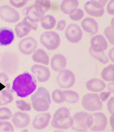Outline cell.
Instances as JSON below:
<instances>
[{"instance_id":"1","label":"cell","mask_w":114,"mask_h":132,"mask_svg":"<svg viewBox=\"0 0 114 132\" xmlns=\"http://www.w3.org/2000/svg\"><path fill=\"white\" fill-rule=\"evenodd\" d=\"M36 87V80L29 73L26 72L14 79L11 90L15 93L19 97L24 98L33 93Z\"/></svg>"},{"instance_id":"2","label":"cell","mask_w":114,"mask_h":132,"mask_svg":"<svg viewBox=\"0 0 114 132\" xmlns=\"http://www.w3.org/2000/svg\"><path fill=\"white\" fill-rule=\"evenodd\" d=\"M31 100L34 109L39 112L48 111L51 103L50 93L43 87L38 88L31 96Z\"/></svg>"},{"instance_id":"3","label":"cell","mask_w":114,"mask_h":132,"mask_svg":"<svg viewBox=\"0 0 114 132\" xmlns=\"http://www.w3.org/2000/svg\"><path fill=\"white\" fill-rule=\"evenodd\" d=\"M73 118L69 110L66 107L58 109L54 114L51 125L54 128L65 130L72 126Z\"/></svg>"},{"instance_id":"4","label":"cell","mask_w":114,"mask_h":132,"mask_svg":"<svg viewBox=\"0 0 114 132\" xmlns=\"http://www.w3.org/2000/svg\"><path fill=\"white\" fill-rule=\"evenodd\" d=\"M19 59L14 53L8 52L4 53L0 61V68L5 72L13 74L18 70Z\"/></svg>"},{"instance_id":"5","label":"cell","mask_w":114,"mask_h":132,"mask_svg":"<svg viewBox=\"0 0 114 132\" xmlns=\"http://www.w3.org/2000/svg\"><path fill=\"white\" fill-rule=\"evenodd\" d=\"M41 43L47 50L53 51L59 47L61 39L59 35L54 31L43 32L40 36Z\"/></svg>"},{"instance_id":"6","label":"cell","mask_w":114,"mask_h":132,"mask_svg":"<svg viewBox=\"0 0 114 132\" xmlns=\"http://www.w3.org/2000/svg\"><path fill=\"white\" fill-rule=\"evenodd\" d=\"M107 123L106 116L102 112L95 113L90 115L88 120V127L93 131H100L105 130Z\"/></svg>"},{"instance_id":"7","label":"cell","mask_w":114,"mask_h":132,"mask_svg":"<svg viewBox=\"0 0 114 132\" xmlns=\"http://www.w3.org/2000/svg\"><path fill=\"white\" fill-rule=\"evenodd\" d=\"M82 105L87 111H96L102 109L103 104L98 94L88 93L83 96Z\"/></svg>"},{"instance_id":"8","label":"cell","mask_w":114,"mask_h":132,"mask_svg":"<svg viewBox=\"0 0 114 132\" xmlns=\"http://www.w3.org/2000/svg\"><path fill=\"white\" fill-rule=\"evenodd\" d=\"M56 81L61 88H70L75 83V76L71 70L68 69H63L59 71L57 76Z\"/></svg>"},{"instance_id":"9","label":"cell","mask_w":114,"mask_h":132,"mask_svg":"<svg viewBox=\"0 0 114 132\" xmlns=\"http://www.w3.org/2000/svg\"><path fill=\"white\" fill-rule=\"evenodd\" d=\"M0 18L6 22L15 23L19 21L20 17L19 12L14 8L4 5L0 7Z\"/></svg>"},{"instance_id":"10","label":"cell","mask_w":114,"mask_h":132,"mask_svg":"<svg viewBox=\"0 0 114 132\" xmlns=\"http://www.w3.org/2000/svg\"><path fill=\"white\" fill-rule=\"evenodd\" d=\"M65 36L70 43H77L82 38L83 32L80 27L75 23L69 24L65 31Z\"/></svg>"},{"instance_id":"11","label":"cell","mask_w":114,"mask_h":132,"mask_svg":"<svg viewBox=\"0 0 114 132\" xmlns=\"http://www.w3.org/2000/svg\"><path fill=\"white\" fill-rule=\"evenodd\" d=\"M90 114L85 112L76 113L73 118L72 129L78 131H84L89 129L88 120Z\"/></svg>"},{"instance_id":"12","label":"cell","mask_w":114,"mask_h":132,"mask_svg":"<svg viewBox=\"0 0 114 132\" xmlns=\"http://www.w3.org/2000/svg\"><path fill=\"white\" fill-rule=\"evenodd\" d=\"M37 47V43L36 39L30 36L22 39L18 45V49L20 52L26 55L33 53Z\"/></svg>"},{"instance_id":"13","label":"cell","mask_w":114,"mask_h":132,"mask_svg":"<svg viewBox=\"0 0 114 132\" xmlns=\"http://www.w3.org/2000/svg\"><path fill=\"white\" fill-rule=\"evenodd\" d=\"M31 71L40 82H46L51 77L50 69L43 65L37 64L34 65L31 67Z\"/></svg>"},{"instance_id":"14","label":"cell","mask_w":114,"mask_h":132,"mask_svg":"<svg viewBox=\"0 0 114 132\" xmlns=\"http://www.w3.org/2000/svg\"><path fill=\"white\" fill-rule=\"evenodd\" d=\"M90 43V47L94 52L104 51L108 48V42L102 35H97L93 37L91 39Z\"/></svg>"},{"instance_id":"15","label":"cell","mask_w":114,"mask_h":132,"mask_svg":"<svg viewBox=\"0 0 114 132\" xmlns=\"http://www.w3.org/2000/svg\"><path fill=\"white\" fill-rule=\"evenodd\" d=\"M51 118L50 113H42L37 114L34 118L32 126L36 130H42L48 126Z\"/></svg>"},{"instance_id":"16","label":"cell","mask_w":114,"mask_h":132,"mask_svg":"<svg viewBox=\"0 0 114 132\" xmlns=\"http://www.w3.org/2000/svg\"><path fill=\"white\" fill-rule=\"evenodd\" d=\"M30 117L26 113L17 112L15 113L12 121L16 127L19 129L26 127L30 122Z\"/></svg>"},{"instance_id":"17","label":"cell","mask_w":114,"mask_h":132,"mask_svg":"<svg viewBox=\"0 0 114 132\" xmlns=\"http://www.w3.org/2000/svg\"><path fill=\"white\" fill-rule=\"evenodd\" d=\"M13 100V95L10 90V84H0V106L6 105Z\"/></svg>"},{"instance_id":"18","label":"cell","mask_w":114,"mask_h":132,"mask_svg":"<svg viewBox=\"0 0 114 132\" xmlns=\"http://www.w3.org/2000/svg\"><path fill=\"white\" fill-rule=\"evenodd\" d=\"M15 38L14 32L10 28H0V46H7L13 43Z\"/></svg>"},{"instance_id":"19","label":"cell","mask_w":114,"mask_h":132,"mask_svg":"<svg viewBox=\"0 0 114 132\" xmlns=\"http://www.w3.org/2000/svg\"><path fill=\"white\" fill-rule=\"evenodd\" d=\"M25 14L26 16L37 23L41 21L45 13L34 4L27 8Z\"/></svg>"},{"instance_id":"20","label":"cell","mask_w":114,"mask_h":132,"mask_svg":"<svg viewBox=\"0 0 114 132\" xmlns=\"http://www.w3.org/2000/svg\"><path fill=\"white\" fill-rule=\"evenodd\" d=\"M67 61L64 55L61 54L54 55L51 58V66L54 71H60L66 67Z\"/></svg>"},{"instance_id":"21","label":"cell","mask_w":114,"mask_h":132,"mask_svg":"<svg viewBox=\"0 0 114 132\" xmlns=\"http://www.w3.org/2000/svg\"><path fill=\"white\" fill-rule=\"evenodd\" d=\"M81 24L84 30L91 35L95 34L98 30V24L97 22L92 18H86L82 20Z\"/></svg>"},{"instance_id":"22","label":"cell","mask_w":114,"mask_h":132,"mask_svg":"<svg viewBox=\"0 0 114 132\" xmlns=\"http://www.w3.org/2000/svg\"><path fill=\"white\" fill-rule=\"evenodd\" d=\"M88 90L94 92H99L105 89L106 84L100 79L94 78L89 80L86 84Z\"/></svg>"},{"instance_id":"23","label":"cell","mask_w":114,"mask_h":132,"mask_svg":"<svg viewBox=\"0 0 114 132\" xmlns=\"http://www.w3.org/2000/svg\"><path fill=\"white\" fill-rule=\"evenodd\" d=\"M79 4L77 0H64L61 4V10L65 14L70 15L75 11Z\"/></svg>"},{"instance_id":"24","label":"cell","mask_w":114,"mask_h":132,"mask_svg":"<svg viewBox=\"0 0 114 132\" xmlns=\"http://www.w3.org/2000/svg\"><path fill=\"white\" fill-rule=\"evenodd\" d=\"M32 58L34 62L36 63L46 65L49 64V57L43 49L39 48L35 50L32 55Z\"/></svg>"},{"instance_id":"25","label":"cell","mask_w":114,"mask_h":132,"mask_svg":"<svg viewBox=\"0 0 114 132\" xmlns=\"http://www.w3.org/2000/svg\"><path fill=\"white\" fill-rule=\"evenodd\" d=\"M84 8L86 12L88 14L93 17H101L105 12L104 9H99L92 5L90 1L86 3L84 5Z\"/></svg>"},{"instance_id":"26","label":"cell","mask_w":114,"mask_h":132,"mask_svg":"<svg viewBox=\"0 0 114 132\" xmlns=\"http://www.w3.org/2000/svg\"><path fill=\"white\" fill-rule=\"evenodd\" d=\"M14 30L17 37L20 38L26 36L32 30L23 21L16 24Z\"/></svg>"},{"instance_id":"27","label":"cell","mask_w":114,"mask_h":132,"mask_svg":"<svg viewBox=\"0 0 114 132\" xmlns=\"http://www.w3.org/2000/svg\"><path fill=\"white\" fill-rule=\"evenodd\" d=\"M62 94L64 101L66 103H77L79 100V95L74 91H62Z\"/></svg>"},{"instance_id":"28","label":"cell","mask_w":114,"mask_h":132,"mask_svg":"<svg viewBox=\"0 0 114 132\" xmlns=\"http://www.w3.org/2000/svg\"><path fill=\"white\" fill-rule=\"evenodd\" d=\"M56 20L53 16L51 14L44 15L41 21V24L42 27L45 29L50 30L55 27Z\"/></svg>"},{"instance_id":"29","label":"cell","mask_w":114,"mask_h":132,"mask_svg":"<svg viewBox=\"0 0 114 132\" xmlns=\"http://www.w3.org/2000/svg\"><path fill=\"white\" fill-rule=\"evenodd\" d=\"M113 64H111L104 68L101 73V78L106 81H114Z\"/></svg>"},{"instance_id":"30","label":"cell","mask_w":114,"mask_h":132,"mask_svg":"<svg viewBox=\"0 0 114 132\" xmlns=\"http://www.w3.org/2000/svg\"><path fill=\"white\" fill-rule=\"evenodd\" d=\"M89 53L90 55L93 58L97 60L103 64L107 63L108 62V57L104 51L98 52H94L90 47Z\"/></svg>"},{"instance_id":"31","label":"cell","mask_w":114,"mask_h":132,"mask_svg":"<svg viewBox=\"0 0 114 132\" xmlns=\"http://www.w3.org/2000/svg\"><path fill=\"white\" fill-rule=\"evenodd\" d=\"M34 4L45 13L50 9L51 5V2L48 0H37Z\"/></svg>"},{"instance_id":"32","label":"cell","mask_w":114,"mask_h":132,"mask_svg":"<svg viewBox=\"0 0 114 132\" xmlns=\"http://www.w3.org/2000/svg\"><path fill=\"white\" fill-rule=\"evenodd\" d=\"M16 104L17 108L21 111H28L31 110L30 104L24 100H17Z\"/></svg>"},{"instance_id":"33","label":"cell","mask_w":114,"mask_h":132,"mask_svg":"<svg viewBox=\"0 0 114 132\" xmlns=\"http://www.w3.org/2000/svg\"><path fill=\"white\" fill-rule=\"evenodd\" d=\"M12 117L11 110L7 107L0 108V120L9 119Z\"/></svg>"},{"instance_id":"34","label":"cell","mask_w":114,"mask_h":132,"mask_svg":"<svg viewBox=\"0 0 114 132\" xmlns=\"http://www.w3.org/2000/svg\"><path fill=\"white\" fill-rule=\"evenodd\" d=\"M104 33L110 43L111 44L113 45L114 43V28L110 26L107 27L104 29Z\"/></svg>"},{"instance_id":"35","label":"cell","mask_w":114,"mask_h":132,"mask_svg":"<svg viewBox=\"0 0 114 132\" xmlns=\"http://www.w3.org/2000/svg\"><path fill=\"white\" fill-rule=\"evenodd\" d=\"M52 97L55 103H61L64 102L62 97V90L60 89H56L54 90L52 94Z\"/></svg>"},{"instance_id":"36","label":"cell","mask_w":114,"mask_h":132,"mask_svg":"<svg viewBox=\"0 0 114 132\" xmlns=\"http://www.w3.org/2000/svg\"><path fill=\"white\" fill-rule=\"evenodd\" d=\"M84 13L82 9L78 8L74 13L70 15V17L71 20L77 21L80 20L83 17Z\"/></svg>"},{"instance_id":"37","label":"cell","mask_w":114,"mask_h":132,"mask_svg":"<svg viewBox=\"0 0 114 132\" xmlns=\"http://www.w3.org/2000/svg\"><path fill=\"white\" fill-rule=\"evenodd\" d=\"M14 130V128L10 122H0V131H13Z\"/></svg>"},{"instance_id":"38","label":"cell","mask_w":114,"mask_h":132,"mask_svg":"<svg viewBox=\"0 0 114 132\" xmlns=\"http://www.w3.org/2000/svg\"><path fill=\"white\" fill-rule=\"evenodd\" d=\"M22 21L28 26L32 30H36L38 28L37 23L31 19L29 18L26 16L24 18Z\"/></svg>"},{"instance_id":"39","label":"cell","mask_w":114,"mask_h":132,"mask_svg":"<svg viewBox=\"0 0 114 132\" xmlns=\"http://www.w3.org/2000/svg\"><path fill=\"white\" fill-rule=\"evenodd\" d=\"M28 1L24 0H11L9 2L14 7L20 9L25 6Z\"/></svg>"},{"instance_id":"40","label":"cell","mask_w":114,"mask_h":132,"mask_svg":"<svg viewBox=\"0 0 114 132\" xmlns=\"http://www.w3.org/2000/svg\"><path fill=\"white\" fill-rule=\"evenodd\" d=\"M91 3L100 9H104V7L108 1H90Z\"/></svg>"},{"instance_id":"41","label":"cell","mask_w":114,"mask_h":132,"mask_svg":"<svg viewBox=\"0 0 114 132\" xmlns=\"http://www.w3.org/2000/svg\"><path fill=\"white\" fill-rule=\"evenodd\" d=\"M108 109L111 114H114V98L112 97L108 100Z\"/></svg>"},{"instance_id":"42","label":"cell","mask_w":114,"mask_h":132,"mask_svg":"<svg viewBox=\"0 0 114 132\" xmlns=\"http://www.w3.org/2000/svg\"><path fill=\"white\" fill-rule=\"evenodd\" d=\"M66 26V21L64 20H61L58 22L56 26V29L58 30L62 31Z\"/></svg>"},{"instance_id":"43","label":"cell","mask_w":114,"mask_h":132,"mask_svg":"<svg viewBox=\"0 0 114 132\" xmlns=\"http://www.w3.org/2000/svg\"><path fill=\"white\" fill-rule=\"evenodd\" d=\"M114 1L111 0L108 3L107 6V10L108 13L111 15L114 14Z\"/></svg>"},{"instance_id":"44","label":"cell","mask_w":114,"mask_h":132,"mask_svg":"<svg viewBox=\"0 0 114 132\" xmlns=\"http://www.w3.org/2000/svg\"><path fill=\"white\" fill-rule=\"evenodd\" d=\"M9 79L7 75L5 72L0 73V84L7 83Z\"/></svg>"},{"instance_id":"45","label":"cell","mask_w":114,"mask_h":132,"mask_svg":"<svg viewBox=\"0 0 114 132\" xmlns=\"http://www.w3.org/2000/svg\"><path fill=\"white\" fill-rule=\"evenodd\" d=\"M111 92H103L100 94L99 97L101 99V101L104 102L106 101L110 96Z\"/></svg>"},{"instance_id":"46","label":"cell","mask_w":114,"mask_h":132,"mask_svg":"<svg viewBox=\"0 0 114 132\" xmlns=\"http://www.w3.org/2000/svg\"><path fill=\"white\" fill-rule=\"evenodd\" d=\"M114 48L113 47L111 48L109 50L108 53V57L109 59L111 60V61L112 62H114Z\"/></svg>"},{"instance_id":"47","label":"cell","mask_w":114,"mask_h":132,"mask_svg":"<svg viewBox=\"0 0 114 132\" xmlns=\"http://www.w3.org/2000/svg\"><path fill=\"white\" fill-rule=\"evenodd\" d=\"M114 82L110 83L108 84V88L110 92H114Z\"/></svg>"},{"instance_id":"48","label":"cell","mask_w":114,"mask_h":132,"mask_svg":"<svg viewBox=\"0 0 114 132\" xmlns=\"http://www.w3.org/2000/svg\"><path fill=\"white\" fill-rule=\"evenodd\" d=\"M110 123L112 130H114V114H112L110 118Z\"/></svg>"},{"instance_id":"49","label":"cell","mask_w":114,"mask_h":132,"mask_svg":"<svg viewBox=\"0 0 114 132\" xmlns=\"http://www.w3.org/2000/svg\"><path fill=\"white\" fill-rule=\"evenodd\" d=\"M112 21H111V24H112V27H113V28H114V26H113V18H112Z\"/></svg>"},{"instance_id":"50","label":"cell","mask_w":114,"mask_h":132,"mask_svg":"<svg viewBox=\"0 0 114 132\" xmlns=\"http://www.w3.org/2000/svg\"><path fill=\"white\" fill-rule=\"evenodd\" d=\"M0 56H1V54H0Z\"/></svg>"}]
</instances>
